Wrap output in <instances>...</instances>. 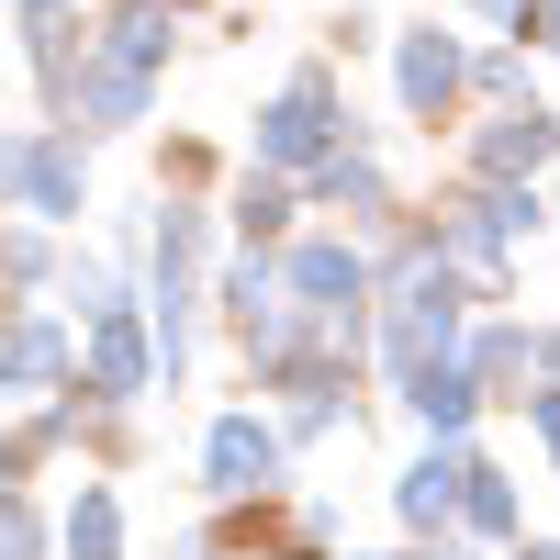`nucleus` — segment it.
<instances>
[{
    "mask_svg": "<svg viewBox=\"0 0 560 560\" xmlns=\"http://www.w3.org/2000/svg\"><path fill=\"white\" fill-rule=\"evenodd\" d=\"M258 158H269V168H325V158H348V113H337V79H325V68H292V79H280V102L258 113Z\"/></svg>",
    "mask_w": 560,
    "mask_h": 560,
    "instance_id": "obj_1",
    "label": "nucleus"
},
{
    "mask_svg": "<svg viewBox=\"0 0 560 560\" xmlns=\"http://www.w3.org/2000/svg\"><path fill=\"white\" fill-rule=\"evenodd\" d=\"M12 202L45 213V224H68V213H79V147H68V135H45V124L12 135Z\"/></svg>",
    "mask_w": 560,
    "mask_h": 560,
    "instance_id": "obj_2",
    "label": "nucleus"
},
{
    "mask_svg": "<svg viewBox=\"0 0 560 560\" xmlns=\"http://www.w3.org/2000/svg\"><path fill=\"white\" fill-rule=\"evenodd\" d=\"M269 471H280V438L258 427V415H224V427L202 438V482L213 493H269Z\"/></svg>",
    "mask_w": 560,
    "mask_h": 560,
    "instance_id": "obj_3",
    "label": "nucleus"
},
{
    "mask_svg": "<svg viewBox=\"0 0 560 560\" xmlns=\"http://www.w3.org/2000/svg\"><path fill=\"white\" fill-rule=\"evenodd\" d=\"M459 493H471V448H459V438H438L427 459H415V471H404V527H448L459 516Z\"/></svg>",
    "mask_w": 560,
    "mask_h": 560,
    "instance_id": "obj_4",
    "label": "nucleus"
},
{
    "mask_svg": "<svg viewBox=\"0 0 560 560\" xmlns=\"http://www.w3.org/2000/svg\"><path fill=\"white\" fill-rule=\"evenodd\" d=\"M393 68H404V113H427V124H438V113L459 102V34H438V23H415Z\"/></svg>",
    "mask_w": 560,
    "mask_h": 560,
    "instance_id": "obj_5",
    "label": "nucleus"
},
{
    "mask_svg": "<svg viewBox=\"0 0 560 560\" xmlns=\"http://www.w3.org/2000/svg\"><path fill=\"white\" fill-rule=\"evenodd\" d=\"M280 280H292V292H303L314 314H348V325H359V292H370V258H359V247H292V269H280Z\"/></svg>",
    "mask_w": 560,
    "mask_h": 560,
    "instance_id": "obj_6",
    "label": "nucleus"
},
{
    "mask_svg": "<svg viewBox=\"0 0 560 560\" xmlns=\"http://www.w3.org/2000/svg\"><path fill=\"white\" fill-rule=\"evenodd\" d=\"M90 393H102V404H135V393H147V337H135V314H102V325H90Z\"/></svg>",
    "mask_w": 560,
    "mask_h": 560,
    "instance_id": "obj_7",
    "label": "nucleus"
},
{
    "mask_svg": "<svg viewBox=\"0 0 560 560\" xmlns=\"http://www.w3.org/2000/svg\"><path fill=\"white\" fill-rule=\"evenodd\" d=\"M404 404H415V427L459 438V427H471V415H482V382H471V370H459V359H438V370H415V382H404Z\"/></svg>",
    "mask_w": 560,
    "mask_h": 560,
    "instance_id": "obj_8",
    "label": "nucleus"
},
{
    "mask_svg": "<svg viewBox=\"0 0 560 560\" xmlns=\"http://www.w3.org/2000/svg\"><path fill=\"white\" fill-rule=\"evenodd\" d=\"M471 158H482L493 179H516V168H538V158H560V113H538V102H527V113H504V124L482 135Z\"/></svg>",
    "mask_w": 560,
    "mask_h": 560,
    "instance_id": "obj_9",
    "label": "nucleus"
},
{
    "mask_svg": "<svg viewBox=\"0 0 560 560\" xmlns=\"http://www.w3.org/2000/svg\"><path fill=\"white\" fill-rule=\"evenodd\" d=\"M0 370H12V393L57 382V370H68V337H57V314H23V325H12V359H0Z\"/></svg>",
    "mask_w": 560,
    "mask_h": 560,
    "instance_id": "obj_10",
    "label": "nucleus"
},
{
    "mask_svg": "<svg viewBox=\"0 0 560 560\" xmlns=\"http://www.w3.org/2000/svg\"><path fill=\"white\" fill-rule=\"evenodd\" d=\"M68 560H124V504H113L102 482L68 504Z\"/></svg>",
    "mask_w": 560,
    "mask_h": 560,
    "instance_id": "obj_11",
    "label": "nucleus"
},
{
    "mask_svg": "<svg viewBox=\"0 0 560 560\" xmlns=\"http://www.w3.org/2000/svg\"><path fill=\"white\" fill-rule=\"evenodd\" d=\"M459 370H471L482 393H516V382H527V337H516V325H482V337H471V359H459ZM516 404H527V393H516Z\"/></svg>",
    "mask_w": 560,
    "mask_h": 560,
    "instance_id": "obj_12",
    "label": "nucleus"
},
{
    "mask_svg": "<svg viewBox=\"0 0 560 560\" xmlns=\"http://www.w3.org/2000/svg\"><path fill=\"white\" fill-rule=\"evenodd\" d=\"M314 202H348V213H393V191H382V168H370V158H325V168H314Z\"/></svg>",
    "mask_w": 560,
    "mask_h": 560,
    "instance_id": "obj_13",
    "label": "nucleus"
},
{
    "mask_svg": "<svg viewBox=\"0 0 560 560\" xmlns=\"http://www.w3.org/2000/svg\"><path fill=\"white\" fill-rule=\"evenodd\" d=\"M459 516H471L482 538H516V482H504L493 459H471V493H459Z\"/></svg>",
    "mask_w": 560,
    "mask_h": 560,
    "instance_id": "obj_14",
    "label": "nucleus"
},
{
    "mask_svg": "<svg viewBox=\"0 0 560 560\" xmlns=\"http://www.w3.org/2000/svg\"><path fill=\"white\" fill-rule=\"evenodd\" d=\"M438 247H448L459 269H482V280H493V269H504V224L471 202V213H448V236H438Z\"/></svg>",
    "mask_w": 560,
    "mask_h": 560,
    "instance_id": "obj_15",
    "label": "nucleus"
},
{
    "mask_svg": "<svg viewBox=\"0 0 560 560\" xmlns=\"http://www.w3.org/2000/svg\"><path fill=\"white\" fill-rule=\"evenodd\" d=\"M34 280H45V236L23 224V236H12V292H34Z\"/></svg>",
    "mask_w": 560,
    "mask_h": 560,
    "instance_id": "obj_16",
    "label": "nucleus"
},
{
    "mask_svg": "<svg viewBox=\"0 0 560 560\" xmlns=\"http://www.w3.org/2000/svg\"><path fill=\"white\" fill-rule=\"evenodd\" d=\"M527 415H538V448L560 459V393H527Z\"/></svg>",
    "mask_w": 560,
    "mask_h": 560,
    "instance_id": "obj_17",
    "label": "nucleus"
},
{
    "mask_svg": "<svg viewBox=\"0 0 560 560\" xmlns=\"http://www.w3.org/2000/svg\"><path fill=\"white\" fill-rule=\"evenodd\" d=\"M68 12V0H23V34H45V23H57Z\"/></svg>",
    "mask_w": 560,
    "mask_h": 560,
    "instance_id": "obj_18",
    "label": "nucleus"
},
{
    "mask_svg": "<svg viewBox=\"0 0 560 560\" xmlns=\"http://www.w3.org/2000/svg\"><path fill=\"white\" fill-rule=\"evenodd\" d=\"M527 23H538V45H560V0H538V12H527Z\"/></svg>",
    "mask_w": 560,
    "mask_h": 560,
    "instance_id": "obj_19",
    "label": "nucleus"
},
{
    "mask_svg": "<svg viewBox=\"0 0 560 560\" xmlns=\"http://www.w3.org/2000/svg\"><path fill=\"white\" fill-rule=\"evenodd\" d=\"M538 359H549V393H560V325H549V337H538Z\"/></svg>",
    "mask_w": 560,
    "mask_h": 560,
    "instance_id": "obj_20",
    "label": "nucleus"
},
{
    "mask_svg": "<svg viewBox=\"0 0 560 560\" xmlns=\"http://www.w3.org/2000/svg\"><path fill=\"white\" fill-rule=\"evenodd\" d=\"M393 560H404V549H393Z\"/></svg>",
    "mask_w": 560,
    "mask_h": 560,
    "instance_id": "obj_21",
    "label": "nucleus"
}]
</instances>
